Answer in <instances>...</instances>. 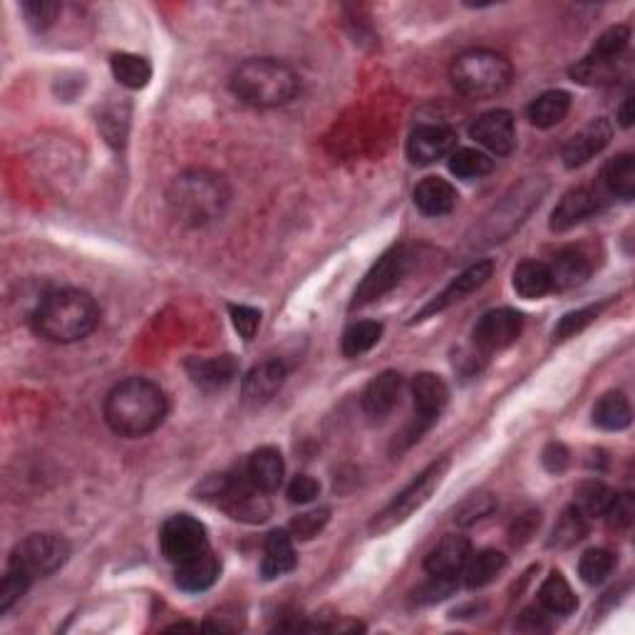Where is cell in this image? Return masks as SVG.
Masks as SVG:
<instances>
[{"instance_id":"obj_1","label":"cell","mask_w":635,"mask_h":635,"mask_svg":"<svg viewBox=\"0 0 635 635\" xmlns=\"http://www.w3.org/2000/svg\"><path fill=\"white\" fill-rule=\"evenodd\" d=\"M167 395L152 380L129 378L110 390L105 400V420L112 432L137 440L157 430L167 417Z\"/></svg>"},{"instance_id":"obj_52","label":"cell","mask_w":635,"mask_h":635,"mask_svg":"<svg viewBox=\"0 0 635 635\" xmlns=\"http://www.w3.org/2000/svg\"><path fill=\"white\" fill-rule=\"evenodd\" d=\"M521 631H544L546 628V613L539 608H529V611L521 613L519 618Z\"/></svg>"},{"instance_id":"obj_31","label":"cell","mask_w":635,"mask_h":635,"mask_svg":"<svg viewBox=\"0 0 635 635\" xmlns=\"http://www.w3.org/2000/svg\"><path fill=\"white\" fill-rule=\"evenodd\" d=\"M539 601L541 606L549 613H554V616H569V613L578 608V601L576 596H573L571 586L566 583V578L561 576L559 571H551L549 576H546V581L541 583Z\"/></svg>"},{"instance_id":"obj_16","label":"cell","mask_w":635,"mask_h":635,"mask_svg":"<svg viewBox=\"0 0 635 635\" xmlns=\"http://www.w3.org/2000/svg\"><path fill=\"white\" fill-rule=\"evenodd\" d=\"M469 137L492 154H509L516 147V127L514 117L507 110H494L487 115L477 117L469 127Z\"/></svg>"},{"instance_id":"obj_29","label":"cell","mask_w":635,"mask_h":635,"mask_svg":"<svg viewBox=\"0 0 635 635\" xmlns=\"http://www.w3.org/2000/svg\"><path fill=\"white\" fill-rule=\"evenodd\" d=\"M507 566V556L502 551L484 549L479 554L469 556V561L464 564V586L467 588H484L499 576Z\"/></svg>"},{"instance_id":"obj_24","label":"cell","mask_w":635,"mask_h":635,"mask_svg":"<svg viewBox=\"0 0 635 635\" xmlns=\"http://www.w3.org/2000/svg\"><path fill=\"white\" fill-rule=\"evenodd\" d=\"M296 569V551H293V541L288 531H271L263 544V559H261V576L266 581L283 576V573Z\"/></svg>"},{"instance_id":"obj_26","label":"cell","mask_w":635,"mask_h":635,"mask_svg":"<svg viewBox=\"0 0 635 635\" xmlns=\"http://www.w3.org/2000/svg\"><path fill=\"white\" fill-rule=\"evenodd\" d=\"M457 189L440 177L422 179L415 187V204L427 216H445L457 206Z\"/></svg>"},{"instance_id":"obj_19","label":"cell","mask_w":635,"mask_h":635,"mask_svg":"<svg viewBox=\"0 0 635 635\" xmlns=\"http://www.w3.org/2000/svg\"><path fill=\"white\" fill-rule=\"evenodd\" d=\"M469 556H472V544H469L467 536L449 534L427 554L425 571L430 576H457L469 561Z\"/></svg>"},{"instance_id":"obj_49","label":"cell","mask_w":635,"mask_h":635,"mask_svg":"<svg viewBox=\"0 0 635 635\" xmlns=\"http://www.w3.org/2000/svg\"><path fill=\"white\" fill-rule=\"evenodd\" d=\"M231 320H234V328L239 330L241 338L254 340L258 325H261V311L251 306H231Z\"/></svg>"},{"instance_id":"obj_4","label":"cell","mask_w":635,"mask_h":635,"mask_svg":"<svg viewBox=\"0 0 635 635\" xmlns=\"http://www.w3.org/2000/svg\"><path fill=\"white\" fill-rule=\"evenodd\" d=\"M229 187L224 179L206 169L179 174L169 187L167 201L172 214L187 226H206L221 219L229 206Z\"/></svg>"},{"instance_id":"obj_14","label":"cell","mask_w":635,"mask_h":635,"mask_svg":"<svg viewBox=\"0 0 635 635\" xmlns=\"http://www.w3.org/2000/svg\"><path fill=\"white\" fill-rule=\"evenodd\" d=\"M457 147V134L445 125H422L407 139V157L415 164H435Z\"/></svg>"},{"instance_id":"obj_20","label":"cell","mask_w":635,"mask_h":635,"mask_svg":"<svg viewBox=\"0 0 635 635\" xmlns=\"http://www.w3.org/2000/svg\"><path fill=\"white\" fill-rule=\"evenodd\" d=\"M598 211V196L591 189L576 187L566 191L551 214V231H569Z\"/></svg>"},{"instance_id":"obj_43","label":"cell","mask_w":635,"mask_h":635,"mask_svg":"<svg viewBox=\"0 0 635 635\" xmlns=\"http://www.w3.org/2000/svg\"><path fill=\"white\" fill-rule=\"evenodd\" d=\"M328 521H330V509L306 511V514H298L296 519L288 524V534H291V539L308 541V539H313V536H318L320 531L325 529V524H328Z\"/></svg>"},{"instance_id":"obj_9","label":"cell","mask_w":635,"mask_h":635,"mask_svg":"<svg viewBox=\"0 0 635 635\" xmlns=\"http://www.w3.org/2000/svg\"><path fill=\"white\" fill-rule=\"evenodd\" d=\"M410 258V251H407L405 246H392L390 251H385V254L378 258V263L365 273L360 286L355 288L350 308L355 311V308L368 306V303L378 301L385 293H390L392 288L402 281L407 268H410Z\"/></svg>"},{"instance_id":"obj_40","label":"cell","mask_w":635,"mask_h":635,"mask_svg":"<svg viewBox=\"0 0 635 635\" xmlns=\"http://www.w3.org/2000/svg\"><path fill=\"white\" fill-rule=\"evenodd\" d=\"M30 583H33V578L28 576L23 569H18L15 564H8V569H5V576H3V583H0V613H8L10 608L15 606V603L20 601V598L25 596V591L30 588Z\"/></svg>"},{"instance_id":"obj_10","label":"cell","mask_w":635,"mask_h":635,"mask_svg":"<svg viewBox=\"0 0 635 635\" xmlns=\"http://www.w3.org/2000/svg\"><path fill=\"white\" fill-rule=\"evenodd\" d=\"M159 544H162L164 556L172 564H182V561L209 549L204 524L189 514H177L164 521L162 531H159Z\"/></svg>"},{"instance_id":"obj_34","label":"cell","mask_w":635,"mask_h":635,"mask_svg":"<svg viewBox=\"0 0 635 635\" xmlns=\"http://www.w3.org/2000/svg\"><path fill=\"white\" fill-rule=\"evenodd\" d=\"M588 534V516H583L576 507H569L556 521L554 531H551L549 546L551 549H571L578 541L586 539Z\"/></svg>"},{"instance_id":"obj_17","label":"cell","mask_w":635,"mask_h":635,"mask_svg":"<svg viewBox=\"0 0 635 635\" xmlns=\"http://www.w3.org/2000/svg\"><path fill=\"white\" fill-rule=\"evenodd\" d=\"M286 365L281 360H263L261 365L249 370L244 382H241V395H244V402L249 405H266L273 397L278 395V390L286 382Z\"/></svg>"},{"instance_id":"obj_36","label":"cell","mask_w":635,"mask_h":635,"mask_svg":"<svg viewBox=\"0 0 635 635\" xmlns=\"http://www.w3.org/2000/svg\"><path fill=\"white\" fill-rule=\"evenodd\" d=\"M380 335V323H375V320H360V323H353L345 330L343 340H340V350H343L345 358H358V355L368 353L370 348L378 345Z\"/></svg>"},{"instance_id":"obj_44","label":"cell","mask_w":635,"mask_h":635,"mask_svg":"<svg viewBox=\"0 0 635 635\" xmlns=\"http://www.w3.org/2000/svg\"><path fill=\"white\" fill-rule=\"evenodd\" d=\"M601 311H603V303L601 306H588V308H581V311L566 313V316L559 320V325L554 328V340H559L561 343V340L573 338V335L581 333L583 328H588V325L598 318V313Z\"/></svg>"},{"instance_id":"obj_33","label":"cell","mask_w":635,"mask_h":635,"mask_svg":"<svg viewBox=\"0 0 635 635\" xmlns=\"http://www.w3.org/2000/svg\"><path fill=\"white\" fill-rule=\"evenodd\" d=\"M112 75L120 85H125L127 90H142L147 87V82L152 80V65L142 58V55L132 53H117L112 55Z\"/></svg>"},{"instance_id":"obj_42","label":"cell","mask_w":635,"mask_h":635,"mask_svg":"<svg viewBox=\"0 0 635 635\" xmlns=\"http://www.w3.org/2000/svg\"><path fill=\"white\" fill-rule=\"evenodd\" d=\"M628 40H631V30H628L626 25H616V28L606 30V33H603L601 38L596 40V45H593L591 55H593V58L616 60V63H618V58H621V55L626 53Z\"/></svg>"},{"instance_id":"obj_35","label":"cell","mask_w":635,"mask_h":635,"mask_svg":"<svg viewBox=\"0 0 635 635\" xmlns=\"http://www.w3.org/2000/svg\"><path fill=\"white\" fill-rule=\"evenodd\" d=\"M613 497H616V492L611 487H606L598 479H588V482L578 484L573 507L581 511L583 516H603L611 507Z\"/></svg>"},{"instance_id":"obj_37","label":"cell","mask_w":635,"mask_h":635,"mask_svg":"<svg viewBox=\"0 0 635 635\" xmlns=\"http://www.w3.org/2000/svg\"><path fill=\"white\" fill-rule=\"evenodd\" d=\"M494 169V159H489L487 154L479 152V149H454L449 154V172L459 179H479L484 174H489Z\"/></svg>"},{"instance_id":"obj_47","label":"cell","mask_w":635,"mask_h":635,"mask_svg":"<svg viewBox=\"0 0 635 635\" xmlns=\"http://www.w3.org/2000/svg\"><path fill=\"white\" fill-rule=\"evenodd\" d=\"M603 516H608V524L616 526V529H626V526L633 524V516H635V499L631 492L626 494H616L611 502V507Z\"/></svg>"},{"instance_id":"obj_15","label":"cell","mask_w":635,"mask_h":635,"mask_svg":"<svg viewBox=\"0 0 635 635\" xmlns=\"http://www.w3.org/2000/svg\"><path fill=\"white\" fill-rule=\"evenodd\" d=\"M492 271H494V261H477L472 263V266L467 268V271L459 273L457 278H454L452 283L445 288V291L440 293V296L435 298V301L430 303V306L425 308V311H420L415 316V320H425L427 316H435V313H442L447 311L449 306H454V303L464 301V298L469 296V293H474L477 288H482L484 283L492 278Z\"/></svg>"},{"instance_id":"obj_38","label":"cell","mask_w":635,"mask_h":635,"mask_svg":"<svg viewBox=\"0 0 635 635\" xmlns=\"http://www.w3.org/2000/svg\"><path fill=\"white\" fill-rule=\"evenodd\" d=\"M618 70H616V60H603V58H588L578 60L576 65L571 67V77L581 85H611L616 80Z\"/></svg>"},{"instance_id":"obj_13","label":"cell","mask_w":635,"mask_h":635,"mask_svg":"<svg viewBox=\"0 0 635 635\" xmlns=\"http://www.w3.org/2000/svg\"><path fill=\"white\" fill-rule=\"evenodd\" d=\"M613 137V127L606 117H598V120H591L586 127L578 129L576 134L564 144L561 149V159L569 169L583 167L586 162H591L596 154H601L603 149L608 147Z\"/></svg>"},{"instance_id":"obj_30","label":"cell","mask_w":635,"mask_h":635,"mask_svg":"<svg viewBox=\"0 0 635 635\" xmlns=\"http://www.w3.org/2000/svg\"><path fill=\"white\" fill-rule=\"evenodd\" d=\"M593 425L601 430L618 432L631 425V405H628L623 392H608L593 407Z\"/></svg>"},{"instance_id":"obj_23","label":"cell","mask_w":635,"mask_h":635,"mask_svg":"<svg viewBox=\"0 0 635 635\" xmlns=\"http://www.w3.org/2000/svg\"><path fill=\"white\" fill-rule=\"evenodd\" d=\"M549 273L554 288L569 291V288L583 286V283L588 281V276H591V261H588V256L583 254L581 249L571 246V249L559 251V254L554 256Z\"/></svg>"},{"instance_id":"obj_48","label":"cell","mask_w":635,"mask_h":635,"mask_svg":"<svg viewBox=\"0 0 635 635\" xmlns=\"http://www.w3.org/2000/svg\"><path fill=\"white\" fill-rule=\"evenodd\" d=\"M541 524V514L539 511H524V514H519L514 519V524H511V544L514 546H524L526 541L531 539V536L536 534V529H539Z\"/></svg>"},{"instance_id":"obj_7","label":"cell","mask_w":635,"mask_h":635,"mask_svg":"<svg viewBox=\"0 0 635 635\" xmlns=\"http://www.w3.org/2000/svg\"><path fill=\"white\" fill-rule=\"evenodd\" d=\"M447 469H449V459H437V462H432L430 467L422 469V472L417 474V477L412 479V482L407 484V487L402 489V492L397 494V497L392 499V502L387 504L378 516H375L373 524H370V534L378 536V534H385V531H392L395 526L405 524L415 511H420L427 502H430V497L437 492L442 479H445Z\"/></svg>"},{"instance_id":"obj_41","label":"cell","mask_w":635,"mask_h":635,"mask_svg":"<svg viewBox=\"0 0 635 635\" xmlns=\"http://www.w3.org/2000/svg\"><path fill=\"white\" fill-rule=\"evenodd\" d=\"M494 509H497V499H494L492 494H472V497L464 499L457 507V511H454V521H457L459 526H472L477 524V521L487 519L489 514H494Z\"/></svg>"},{"instance_id":"obj_50","label":"cell","mask_w":635,"mask_h":635,"mask_svg":"<svg viewBox=\"0 0 635 635\" xmlns=\"http://www.w3.org/2000/svg\"><path fill=\"white\" fill-rule=\"evenodd\" d=\"M318 492L320 484L313 477H308V474H298V477H293V482L288 484V499H291L293 504L313 502V499L318 497Z\"/></svg>"},{"instance_id":"obj_11","label":"cell","mask_w":635,"mask_h":635,"mask_svg":"<svg viewBox=\"0 0 635 635\" xmlns=\"http://www.w3.org/2000/svg\"><path fill=\"white\" fill-rule=\"evenodd\" d=\"M521 330H524V316H521L519 311H514V308H497V311H489L484 313L477 325H474V348L484 355L507 350L509 345H514L516 340H519Z\"/></svg>"},{"instance_id":"obj_32","label":"cell","mask_w":635,"mask_h":635,"mask_svg":"<svg viewBox=\"0 0 635 635\" xmlns=\"http://www.w3.org/2000/svg\"><path fill=\"white\" fill-rule=\"evenodd\" d=\"M603 184L621 199L631 201L635 196V159L633 154H618L603 167Z\"/></svg>"},{"instance_id":"obj_39","label":"cell","mask_w":635,"mask_h":635,"mask_svg":"<svg viewBox=\"0 0 635 635\" xmlns=\"http://www.w3.org/2000/svg\"><path fill=\"white\" fill-rule=\"evenodd\" d=\"M613 564H616V559H613L611 551L588 549L578 561V573H581V578L588 586H596V583H603L611 576Z\"/></svg>"},{"instance_id":"obj_28","label":"cell","mask_w":635,"mask_h":635,"mask_svg":"<svg viewBox=\"0 0 635 635\" xmlns=\"http://www.w3.org/2000/svg\"><path fill=\"white\" fill-rule=\"evenodd\" d=\"M514 291L521 298H526V301H534V298H541L554 291L549 266L539 261L519 263L514 268Z\"/></svg>"},{"instance_id":"obj_53","label":"cell","mask_w":635,"mask_h":635,"mask_svg":"<svg viewBox=\"0 0 635 635\" xmlns=\"http://www.w3.org/2000/svg\"><path fill=\"white\" fill-rule=\"evenodd\" d=\"M618 120H621L623 127H631L633 125V95H628L626 100H623L621 112H618Z\"/></svg>"},{"instance_id":"obj_5","label":"cell","mask_w":635,"mask_h":635,"mask_svg":"<svg viewBox=\"0 0 635 635\" xmlns=\"http://www.w3.org/2000/svg\"><path fill=\"white\" fill-rule=\"evenodd\" d=\"M511 63L494 50H469L454 58L449 67V80L459 95L469 100H489L502 95L511 85Z\"/></svg>"},{"instance_id":"obj_45","label":"cell","mask_w":635,"mask_h":635,"mask_svg":"<svg viewBox=\"0 0 635 635\" xmlns=\"http://www.w3.org/2000/svg\"><path fill=\"white\" fill-rule=\"evenodd\" d=\"M23 13L35 30H45L58 20L60 3H55V0H30V3H23Z\"/></svg>"},{"instance_id":"obj_6","label":"cell","mask_w":635,"mask_h":635,"mask_svg":"<svg viewBox=\"0 0 635 635\" xmlns=\"http://www.w3.org/2000/svg\"><path fill=\"white\" fill-rule=\"evenodd\" d=\"M199 497L206 502H214L221 507L234 521H244V524H263L271 516V502H268L266 492L254 487L249 474H219L201 484Z\"/></svg>"},{"instance_id":"obj_22","label":"cell","mask_w":635,"mask_h":635,"mask_svg":"<svg viewBox=\"0 0 635 635\" xmlns=\"http://www.w3.org/2000/svg\"><path fill=\"white\" fill-rule=\"evenodd\" d=\"M187 373L194 385L204 390H219L234 382L239 375V363L231 355H219V358H189Z\"/></svg>"},{"instance_id":"obj_46","label":"cell","mask_w":635,"mask_h":635,"mask_svg":"<svg viewBox=\"0 0 635 635\" xmlns=\"http://www.w3.org/2000/svg\"><path fill=\"white\" fill-rule=\"evenodd\" d=\"M454 591H457V576H432V581L417 591V603L427 606V603L445 601Z\"/></svg>"},{"instance_id":"obj_8","label":"cell","mask_w":635,"mask_h":635,"mask_svg":"<svg viewBox=\"0 0 635 635\" xmlns=\"http://www.w3.org/2000/svg\"><path fill=\"white\" fill-rule=\"evenodd\" d=\"M70 559V544L58 534H30L10 554L8 564L23 569L30 578H45L63 569Z\"/></svg>"},{"instance_id":"obj_27","label":"cell","mask_w":635,"mask_h":635,"mask_svg":"<svg viewBox=\"0 0 635 635\" xmlns=\"http://www.w3.org/2000/svg\"><path fill=\"white\" fill-rule=\"evenodd\" d=\"M571 110V95L564 90H549L536 97L529 107V120L534 127L549 129L564 122Z\"/></svg>"},{"instance_id":"obj_51","label":"cell","mask_w":635,"mask_h":635,"mask_svg":"<svg viewBox=\"0 0 635 635\" xmlns=\"http://www.w3.org/2000/svg\"><path fill=\"white\" fill-rule=\"evenodd\" d=\"M541 459H544V467L549 469V472L559 474V472H564L566 467H569L571 454H569V449L561 445V442H551V445H546L544 457Z\"/></svg>"},{"instance_id":"obj_21","label":"cell","mask_w":635,"mask_h":635,"mask_svg":"<svg viewBox=\"0 0 635 635\" xmlns=\"http://www.w3.org/2000/svg\"><path fill=\"white\" fill-rule=\"evenodd\" d=\"M402 392V375L395 370H387V373L378 375L375 380H370V385L363 392V410L365 415L373 417V420H382V417L390 415L392 410L400 402Z\"/></svg>"},{"instance_id":"obj_25","label":"cell","mask_w":635,"mask_h":635,"mask_svg":"<svg viewBox=\"0 0 635 635\" xmlns=\"http://www.w3.org/2000/svg\"><path fill=\"white\" fill-rule=\"evenodd\" d=\"M283 457L276 447H261L251 454L249 464H246V474L254 482V487L261 492L271 494L283 484Z\"/></svg>"},{"instance_id":"obj_12","label":"cell","mask_w":635,"mask_h":635,"mask_svg":"<svg viewBox=\"0 0 635 635\" xmlns=\"http://www.w3.org/2000/svg\"><path fill=\"white\" fill-rule=\"evenodd\" d=\"M412 397H415V427L410 432V440H420L422 432L440 420L449 402V390L440 375L420 373L412 380Z\"/></svg>"},{"instance_id":"obj_3","label":"cell","mask_w":635,"mask_h":635,"mask_svg":"<svg viewBox=\"0 0 635 635\" xmlns=\"http://www.w3.org/2000/svg\"><path fill=\"white\" fill-rule=\"evenodd\" d=\"M231 90L246 105L271 110L288 105L301 90V80L293 67L281 60L254 58L236 67L231 75Z\"/></svg>"},{"instance_id":"obj_2","label":"cell","mask_w":635,"mask_h":635,"mask_svg":"<svg viewBox=\"0 0 635 635\" xmlns=\"http://www.w3.org/2000/svg\"><path fill=\"white\" fill-rule=\"evenodd\" d=\"M100 323L95 298L75 288L48 293L33 311L35 333L50 343H77L87 338Z\"/></svg>"},{"instance_id":"obj_18","label":"cell","mask_w":635,"mask_h":635,"mask_svg":"<svg viewBox=\"0 0 635 635\" xmlns=\"http://www.w3.org/2000/svg\"><path fill=\"white\" fill-rule=\"evenodd\" d=\"M221 561L211 549H204L201 554L177 564V586L187 593L209 591L219 581Z\"/></svg>"}]
</instances>
